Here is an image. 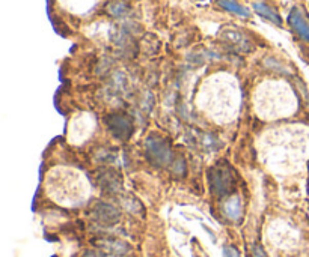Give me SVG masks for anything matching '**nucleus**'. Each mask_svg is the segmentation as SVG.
<instances>
[{
  "label": "nucleus",
  "instance_id": "f257e3e1",
  "mask_svg": "<svg viewBox=\"0 0 309 257\" xmlns=\"http://www.w3.org/2000/svg\"><path fill=\"white\" fill-rule=\"evenodd\" d=\"M147 152L150 159H153L154 164H158V166H163L171 159V151L168 145L161 142L160 138H150L147 142Z\"/></svg>",
  "mask_w": 309,
  "mask_h": 257
},
{
  "label": "nucleus",
  "instance_id": "7ed1b4c3",
  "mask_svg": "<svg viewBox=\"0 0 309 257\" xmlns=\"http://www.w3.org/2000/svg\"><path fill=\"white\" fill-rule=\"evenodd\" d=\"M107 127L113 132V135L119 137V138H127L131 132V122L126 116L121 114H115L107 118Z\"/></svg>",
  "mask_w": 309,
  "mask_h": 257
},
{
  "label": "nucleus",
  "instance_id": "39448f33",
  "mask_svg": "<svg viewBox=\"0 0 309 257\" xmlns=\"http://www.w3.org/2000/svg\"><path fill=\"white\" fill-rule=\"evenodd\" d=\"M288 21L291 27L305 39L309 42V21L305 18V15L297 9L294 8L291 12H290V17H288Z\"/></svg>",
  "mask_w": 309,
  "mask_h": 257
},
{
  "label": "nucleus",
  "instance_id": "9d476101",
  "mask_svg": "<svg viewBox=\"0 0 309 257\" xmlns=\"http://www.w3.org/2000/svg\"><path fill=\"white\" fill-rule=\"evenodd\" d=\"M109 9H110V12H112L113 15H122V14L127 12V6H126L124 3H121V2H118V3H112Z\"/></svg>",
  "mask_w": 309,
  "mask_h": 257
},
{
  "label": "nucleus",
  "instance_id": "6e6552de",
  "mask_svg": "<svg viewBox=\"0 0 309 257\" xmlns=\"http://www.w3.org/2000/svg\"><path fill=\"white\" fill-rule=\"evenodd\" d=\"M98 245H101L104 250L110 251V253H115V254H124L129 251V245L122 241H100Z\"/></svg>",
  "mask_w": 309,
  "mask_h": 257
},
{
  "label": "nucleus",
  "instance_id": "0eeeda50",
  "mask_svg": "<svg viewBox=\"0 0 309 257\" xmlns=\"http://www.w3.org/2000/svg\"><path fill=\"white\" fill-rule=\"evenodd\" d=\"M217 3H219L223 9L230 11L232 14H237V15H240V17L248 18V17L251 15V12H249L244 6L238 5L235 0H217Z\"/></svg>",
  "mask_w": 309,
  "mask_h": 257
},
{
  "label": "nucleus",
  "instance_id": "9b49d317",
  "mask_svg": "<svg viewBox=\"0 0 309 257\" xmlns=\"http://www.w3.org/2000/svg\"><path fill=\"white\" fill-rule=\"evenodd\" d=\"M223 254H225V257H240V254L237 253V250L232 248V247H226L223 250Z\"/></svg>",
  "mask_w": 309,
  "mask_h": 257
},
{
  "label": "nucleus",
  "instance_id": "423d86ee",
  "mask_svg": "<svg viewBox=\"0 0 309 257\" xmlns=\"http://www.w3.org/2000/svg\"><path fill=\"white\" fill-rule=\"evenodd\" d=\"M254 9L257 11V14H259L262 18H265V20H269V21H272L273 25H278V26H282V18H281V15L273 9V8H270L269 5H265V3H254Z\"/></svg>",
  "mask_w": 309,
  "mask_h": 257
},
{
  "label": "nucleus",
  "instance_id": "f8f14e48",
  "mask_svg": "<svg viewBox=\"0 0 309 257\" xmlns=\"http://www.w3.org/2000/svg\"><path fill=\"white\" fill-rule=\"evenodd\" d=\"M254 256H255V257H267V256H265V253L262 251V248H259V247H254Z\"/></svg>",
  "mask_w": 309,
  "mask_h": 257
},
{
  "label": "nucleus",
  "instance_id": "f03ea898",
  "mask_svg": "<svg viewBox=\"0 0 309 257\" xmlns=\"http://www.w3.org/2000/svg\"><path fill=\"white\" fill-rule=\"evenodd\" d=\"M210 182H211L213 190L219 196H223L228 193V190L231 186V173L228 170H223V169H214L210 173Z\"/></svg>",
  "mask_w": 309,
  "mask_h": 257
},
{
  "label": "nucleus",
  "instance_id": "1a4fd4ad",
  "mask_svg": "<svg viewBox=\"0 0 309 257\" xmlns=\"http://www.w3.org/2000/svg\"><path fill=\"white\" fill-rule=\"evenodd\" d=\"M225 212H226V215H228L230 218L237 220V218L240 217V214H241V203H240V200H238L237 197L228 200L226 205H225Z\"/></svg>",
  "mask_w": 309,
  "mask_h": 257
},
{
  "label": "nucleus",
  "instance_id": "20e7f679",
  "mask_svg": "<svg viewBox=\"0 0 309 257\" xmlns=\"http://www.w3.org/2000/svg\"><path fill=\"white\" fill-rule=\"evenodd\" d=\"M94 217L107 226H112L115 223L119 221V212L116 207H113L112 205H107V203H98V205L94 207Z\"/></svg>",
  "mask_w": 309,
  "mask_h": 257
}]
</instances>
